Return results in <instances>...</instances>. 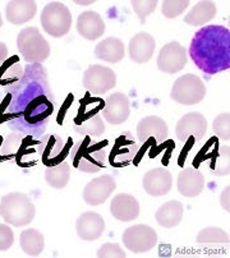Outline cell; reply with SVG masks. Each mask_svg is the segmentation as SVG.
<instances>
[{
  "label": "cell",
  "instance_id": "2",
  "mask_svg": "<svg viewBox=\"0 0 230 258\" xmlns=\"http://www.w3.org/2000/svg\"><path fill=\"white\" fill-rule=\"evenodd\" d=\"M189 58L205 75L214 76L230 68V31L225 26L211 25L195 33Z\"/></svg>",
  "mask_w": 230,
  "mask_h": 258
},
{
  "label": "cell",
  "instance_id": "1",
  "mask_svg": "<svg viewBox=\"0 0 230 258\" xmlns=\"http://www.w3.org/2000/svg\"><path fill=\"white\" fill-rule=\"evenodd\" d=\"M7 90L12 96L7 126L13 132L41 138L56 106L46 68L38 63L27 64L18 83Z\"/></svg>",
  "mask_w": 230,
  "mask_h": 258
},
{
  "label": "cell",
  "instance_id": "19",
  "mask_svg": "<svg viewBox=\"0 0 230 258\" xmlns=\"http://www.w3.org/2000/svg\"><path fill=\"white\" fill-rule=\"evenodd\" d=\"M76 231L85 242L97 240L105 231V220L96 212H83L76 221Z\"/></svg>",
  "mask_w": 230,
  "mask_h": 258
},
{
  "label": "cell",
  "instance_id": "13",
  "mask_svg": "<svg viewBox=\"0 0 230 258\" xmlns=\"http://www.w3.org/2000/svg\"><path fill=\"white\" fill-rule=\"evenodd\" d=\"M187 61L188 55L186 47L177 41H170L160 50L157 56V68L165 73L174 75L184 68Z\"/></svg>",
  "mask_w": 230,
  "mask_h": 258
},
{
  "label": "cell",
  "instance_id": "38",
  "mask_svg": "<svg viewBox=\"0 0 230 258\" xmlns=\"http://www.w3.org/2000/svg\"><path fill=\"white\" fill-rule=\"evenodd\" d=\"M96 255L99 258H124L127 257L118 243H105L99 248Z\"/></svg>",
  "mask_w": 230,
  "mask_h": 258
},
{
  "label": "cell",
  "instance_id": "14",
  "mask_svg": "<svg viewBox=\"0 0 230 258\" xmlns=\"http://www.w3.org/2000/svg\"><path fill=\"white\" fill-rule=\"evenodd\" d=\"M117 188V181L109 174L92 179L83 189V201L88 206H99L105 204Z\"/></svg>",
  "mask_w": 230,
  "mask_h": 258
},
{
  "label": "cell",
  "instance_id": "11",
  "mask_svg": "<svg viewBox=\"0 0 230 258\" xmlns=\"http://www.w3.org/2000/svg\"><path fill=\"white\" fill-rule=\"evenodd\" d=\"M122 242L127 249L133 253L150 252L157 244V233L150 225L137 224L124 230Z\"/></svg>",
  "mask_w": 230,
  "mask_h": 258
},
{
  "label": "cell",
  "instance_id": "3",
  "mask_svg": "<svg viewBox=\"0 0 230 258\" xmlns=\"http://www.w3.org/2000/svg\"><path fill=\"white\" fill-rule=\"evenodd\" d=\"M38 145L40 138L11 131L4 138L0 136V162H12L19 168L35 166Z\"/></svg>",
  "mask_w": 230,
  "mask_h": 258
},
{
  "label": "cell",
  "instance_id": "36",
  "mask_svg": "<svg viewBox=\"0 0 230 258\" xmlns=\"http://www.w3.org/2000/svg\"><path fill=\"white\" fill-rule=\"evenodd\" d=\"M188 7V0H165L162 2L161 13L167 20H172V18L181 16Z\"/></svg>",
  "mask_w": 230,
  "mask_h": 258
},
{
  "label": "cell",
  "instance_id": "12",
  "mask_svg": "<svg viewBox=\"0 0 230 258\" xmlns=\"http://www.w3.org/2000/svg\"><path fill=\"white\" fill-rule=\"evenodd\" d=\"M138 150H140V147H138L137 142L134 141L132 133L129 131L122 132L118 137L115 138L107 161L112 168H123L136 159Z\"/></svg>",
  "mask_w": 230,
  "mask_h": 258
},
{
  "label": "cell",
  "instance_id": "42",
  "mask_svg": "<svg viewBox=\"0 0 230 258\" xmlns=\"http://www.w3.org/2000/svg\"><path fill=\"white\" fill-rule=\"evenodd\" d=\"M220 201H221L222 209H224L226 212H229V185H226V188L222 190Z\"/></svg>",
  "mask_w": 230,
  "mask_h": 258
},
{
  "label": "cell",
  "instance_id": "26",
  "mask_svg": "<svg viewBox=\"0 0 230 258\" xmlns=\"http://www.w3.org/2000/svg\"><path fill=\"white\" fill-rule=\"evenodd\" d=\"M184 215V206L179 201H169L159 207L155 214L157 224L162 228L171 229L181 224Z\"/></svg>",
  "mask_w": 230,
  "mask_h": 258
},
{
  "label": "cell",
  "instance_id": "4",
  "mask_svg": "<svg viewBox=\"0 0 230 258\" xmlns=\"http://www.w3.org/2000/svg\"><path fill=\"white\" fill-rule=\"evenodd\" d=\"M106 146L107 141H104V143L93 142L92 137L85 136L82 140L72 146L69 152L72 165L82 173H99L102 168H105L107 161V154L105 150Z\"/></svg>",
  "mask_w": 230,
  "mask_h": 258
},
{
  "label": "cell",
  "instance_id": "5",
  "mask_svg": "<svg viewBox=\"0 0 230 258\" xmlns=\"http://www.w3.org/2000/svg\"><path fill=\"white\" fill-rule=\"evenodd\" d=\"M36 207L26 193H7L0 200V216L9 225L26 226L35 219Z\"/></svg>",
  "mask_w": 230,
  "mask_h": 258
},
{
  "label": "cell",
  "instance_id": "22",
  "mask_svg": "<svg viewBox=\"0 0 230 258\" xmlns=\"http://www.w3.org/2000/svg\"><path fill=\"white\" fill-rule=\"evenodd\" d=\"M110 212L112 217L123 223L133 221L140 215V204L138 201L128 193H119L112 198L110 204Z\"/></svg>",
  "mask_w": 230,
  "mask_h": 258
},
{
  "label": "cell",
  "instance_id": "7",
  "mask_svg": "<svg viewBox=\"0 0 230 258\" xmlns=\"http://www.w3.org/2000/svg\"><path fill=\"white\" fill-rule=\"evenodd\" d=\"M40 22L47 35L59 39L66 36L71 30L72 13L62 2H50L42 9Z\"/></svg>",
  "mask_w": 230,
  "mask_h": 258
},
{
  "label": "cell",
  "instance_id": "35",
  "mask_svg": "<svg viewBox=\"0 0 230 258\" xmlns=\"http://www.w3.org/2000/svg\"><path fill=\"white\" fill-rule=\"evenodd\" d=\"M212 131L215 133V137L219 140L227 142L230 140V114L221 113L214 119L212 123Z\"/></svg>",
  "mask_w": 230,
  "mask_h": 258
},
{
  "label": "cell",
  "instance_id": "21",
  "mask_svg": "<svg viewBox=\"0 0 230 258\" xmlns=\"http://www.w3.org/2000/svg\"><path fill=\"white\" fill-rule=\"evenodd\" d=\"M155 49H156V41L152 36L147 32H138L129 41V58L134 63H147L152 58Z\"/></svg>",
  "mask_w": 230,
  "mask_h": 258
},
{
  "label": "cell",
  "instance_id": "10",
  "mask_svg": "<svg viewBox=\"0 0 230 258\" xmlns=\"http://www.w3.org/2000/svg\"><path fill=\"white\" fill-rule=\"evenodd\" d=\"M82 85L90 94L100 96L109 92L117 85V75L109 67L92 64L83 73Z\"/></svg>",
  "mask_w": 230,
  "mask_h": 258
},
{
  "label": "cell",
  "instance_id": "15",
  "mask_svg": "<svg viewBox=\"0 0 230 258\" xmlns=\"http://www.w3.org/2000/svg\"><path fill=\"white\" fill-rule=\"evenodd\" d=\"M207 132V119L197 111L187 113L177 123L176 135L181 142H187L189 138L201 141Z\"/></svg>",
  "mask_w": 230,
  "mask_h": 258
},
{
  "label": "cell",
  "instance_id": "6",
  "mask_svg": "<svg viewBox=\"0 0 230 258\" xmlns=\"http://www.w3.org/2000/svg\"><path fill=\"white\" fill-rule=\"evenodd\" d=\"M17 49L27 64H42L50 56L49 42L37 27H26L18 33Z\"/></svg>",
  "mask_w": 230,
  "mask_h": 258
},
{
  "label": "cell",
  "instance_id": "18",
  "mask_svg": "<svg viewBox=\"0 0 230 258\" xmlns=\"http://www.w3.org/2000/svg\"><path fill=\"white\" fill-rule=\"evenodd\" d=\"M142 187L146 193L153 197L165 196L171 190L172 175L166 168H153L142 178Z\"/></svg>",
  "mask_w": 230,
  "mask_h": 258
},
{
  "label": "cell",
  "instance_id": "20",
  "mask_svg": "<svg viewBox=\"0 0 230 258\" xmlns=\"http://www.w3.org/2000/svg\"><path fill=\"white\" fill-rule=\"evenodd\" d=\"M105 26L102 17L97 12L86 11L77 18V31L83 39L88 41H95L105 33Z\"/></svg>",
  "mask_w": 230,
  "mask_h": 258
},
{
  "label": "cell",
  "instance_id": "31",
  "mask_svg": "<svg viewBox=\"0 0 230 258\" xmlns=\"http://www.w3.org/2000/svg\"><path fill=\"white\" fill-rule=\"evenodd\" d=\"M74 132L81 136H90V137H100L105 133V123L101 113L95 116L85 119V120H73Z\"/></svg>",
  "mask_w": 230,
  "mask_h": 258
},
{
  "label": "cell",
  "instance_id": "41",
  "mask_svg": "<svg viewBox=\"0 0 230 258\" xmlns=\"http://www.w3.org/2000/svg\"><path fill=\"white\" fill-rule=\"evenodd\" d=\"M73 100H74L73 94H69L68 96H67L66 101H64L63 105H62L61 110H59V113H58V115H56V123L59 124V125H62V124H63L67 113H68V110L71 109L72 104H73Z\"/></svg>",
  "mask_w": 230,
  "mask_h": 258
},
{
  "label": "cell",
  "instance_id": "44",
  "mask_svg": "<svg viewBox=\"0 0 230 258\" xmlns=\"http://www.w3.org/2000/svg\"><path fill=\"white\" fill-rule=\"evenodd\" d=\"M3 26V18H2V14H0V28Z\"/></svg>",
  "mask_w": 230,
  "mask_h": 258
},
{
  "label": "cell",
  "instance_id": "24",
  "mask_svg": "<svg viewBox=\"0 0 230 258\" xmlns=\"http://www.w3.org/2000/svg\"><path fill=\"white\" fill-rule=\"evenodd\" d=\"M229 145L226 143H222L220 145L219 138L216 137L215 140V149L210 152V154L205 155L201 154L198 155L197 160H210V171L212 174L217 176H225L229 175Z\"/></svg>",
  "mask_w": 230,
  "mask_h": 258
},
{
  "label": "cell",
  "instance_id": "29",
  "mask_svg": "<svg viewBox=\"0 0 230 258\" xmlns=\"http://www.w3.org/2000/svg\"><path fill=\"white\" fill-rule=\"evenodd\" d=\"M217 13V7L215 2L211 0H202L198 2L189 13L184 17V22L191 26H203L210 22Z\"/></svg>",
  "mask_w": 230,
  "mask_h": 258
},
{
  "label": "cell",
  "instance_id": "9",
  "mask_svg": "<svg viewBox=\"0 0 230 258\" xmlns=\"http://www.w3.org/2000/svg\"><path fill=\"white\" fill-rule=\"evenodd\" d=\"M72 138L64 140L56 133L44 135L40 138L38 145V156L46 168H51L58 164H62L69 156L72 146Z\"/></svg>",
  "mask_w": 230,
  "mask_h": 258
},
{
  "label": "cell",
  "instance_id": "43",
  "mask_svg": "<svg viewBox=\"0 0 230 258\" xmlns=\"http://www.w3.org/2000/svg\"><path fill=\"white\" fill-rule=\"evenodd\" d=\"M8 59V46L4 42H0V66Z\"/></svg>",
  "mask_w": 230,
  "mask_h": 258
},
{
  "label": "cell",
  "instance_id": "8",
  "mask_svg": "<svg viewBox=\"0 0 230 258\" xmlns=\"http://www.w3.org/2000/svg\"><path fill=\"white\" fill-rule=\"evenodd\" d=\"M206 86L198 76L187 73L182 76L172 85L170 99L183 105H196L206 96Z\"/></svg>",
  "mask_w": 230,
  "mask_h": 258
},
{
  "label": "cell",
  "instance_id": "40",
  "mask_svg": "<svg viewBox=\"0 0 230 258\" xmlns=\"http://www.w3.org/2000/svg\"><path fill=\"white\" fill-rule=\"evenodd\" d=\"M11 92L8 90L0 91V126H3L4 124L9 121V114H8V106L11 102Z\"/></svg>",
  "mask_w": 230,
  "mask_h": 258
},
{
  "label": "cell",
  "instance_id": "25",
  "mask_svg": "<svg viewBox=\"0 0 230 258\" xmlns=\"http://www.w3.org/2000/svg\"><path fill=\"white\" fill-rule=\"evenodd\" d=\"M37 6L33 0H12L6 7V18L12 25H23L33 20Z\"/></svg>",
  "mask_w": 230,
  "mask_h": 258
},
{
  "label": "cell",
  "instance_id": "39",
  "mask_svg": "<svg viewBox=\"0 0 230 258\" xmlns=\"http://www.w3.org/2000/svg\"><path fill=\"white\" fill-rule=\"evenodd\" d=\"M14 233L11 226L7 224H0V252H6L13 245Z\"/></svg>",
  "mask_w": 230,
  "mask_h": 258
},
{
  "label": "cell",
  "instance_id": "23",
  "mask_svg": "<svg viewBox=\"0 0 230 258\" xmlns=\"http://www.w3.org/2000/svg\"><path fill=\"white\" fill-rule=\"evenodd\" d=\"M177 188L184 197H197L205 188V176L196 168L184 169L178 175Z\"/></svg>",
  "mask_w": 230,
  "mask_h": 258
},
{
  "label": "cell",
  "instance_id": "28",
  "mask_svg": "<svg viewBox=\"0 0 230 258\" xmlns=\"http://www.w3.org/2000/svg\"><path fill=\"white\" fill-rule=\"evenodd\" d=\"M25 67L21 64L18 55H13L0 66V91L12 87L22 78Z\"/></svg>",
  "mask_w": 230,
  "mask_h": 258
},
{
  "label": "cell",
  "instance_id": "27",
  "mask_svg": "<svg viewBox=\"0 0 230 258\" xmlns=\"http://www.w3.org/2000/svg\"><path fill=\"white\" fill-rule=\"evenodd\" d=\"M95 56L107 63H118L124 58V44L117 37H106L95 47Z\"/></svg>",
  "mask_w": 230,
  "mask_h": 258
},
{
  "label": "cell",
  "instance_id": "16",
  "mask_svg": "<svg viewBox=\"0 0 230 258\" xmlns=\"http://www.w3.org/2000/svg\"><path fill=\"white\" fill-rule=\"evenodd\" d=\"M131 114V104L127 95L122 92H114L105 99V106L102 109V118L110 124L119 125L126 123Z\"/></svg>",
  "mask_w": 230,
  "mask_h": 258
},
{
  "label": "cell",
  "instance_id": "33",
  "mask_svg": "<svg viewBox=\"0 0 230 258\" xmlns=\"http://www.w3.org/2000/svg\"><path fill=\"white\" fill-rule=\"evenodd\" d=\"M105 106V100L100 97H92L90 92L85 95L83 99H81L78 113L74 116L73 120H85V119L95 116L96 114H100Z\"/></svg>",
  "mask_w": 230,
  "mask_h": 258
},
{
  "label": "cell",
  "instance_id": "34",
  "mask_svg": "<svg viewBox=\"0 0 230 258\" xmlns=\"http://www.w3.org/2000/svg\"><path fill=\"white\" fill-rule=\"evenodd\" d=\"M197 243L202 245H222L229 243V234L221 228L208 226L202 229L197 235Z\"/></svg>",
  "mask_w": 230,
  "mask_h": 258
},
{
  "label": "cell",
  "instance_id": "30",
  "mask_svg": "<svg viewBox=\"0 0 230 258\" xmlns=\"http://www.w3.org/2000/svg\"><path fill=\"white\" fill-rule=\"evenodd\" d=\"M21 249L30 257H37L45 248V238L37 229H26L19 234Z\"/></svg>",
  "mask_w": 230,
  "mask_h": 258
},
{
  "label": "cell",
  "instance_id": "17",
  "mask_svg": "<svg viewBox=\"0 0 230 258\" xmlns=\"http://www.w3.org/2000/svg\"><path fill=\"white\" fill-rule=\"evenodd\" d=\"M169 136V128L164 119L157 115H148L141 119L137 125V137L142 143L153 141L155 143L165 142Z\"/></svg>",
  "mask_w": 230,
  "mask_h": 258
},
{
  "label": "cell",
  "instance_id": "37",
  "mask_svg": "<svg viewBox=\"0 0 230 258\" xmlns=\"http://www.w3.org/2000/svg\"><path fill=\"white\" fill-rule=\"evenodd\" d=\"M157 0H134L131 2V6L133 8L134 13L137 14L141 25H145L146 18L152 13L157 7Z\"/></svg>",
  "mask_w": 230,
  "mask_h": 258
},
{
  "label": "cell",
  "instance_id": "32",
  "mask_svg": "<svg viewBox=\"0 0 230 258\" xmlns=\"http://www.w3.org/2000/svg\"><path fill=\"white\" fill-rule=\"evenodd\" d=\"M71 179V166L68 162L63 161L45 170V180L51 188L63 189Z\"/></svg>",
  "mask_w": 230,
  "mask_h": 258
}]
</instances>
